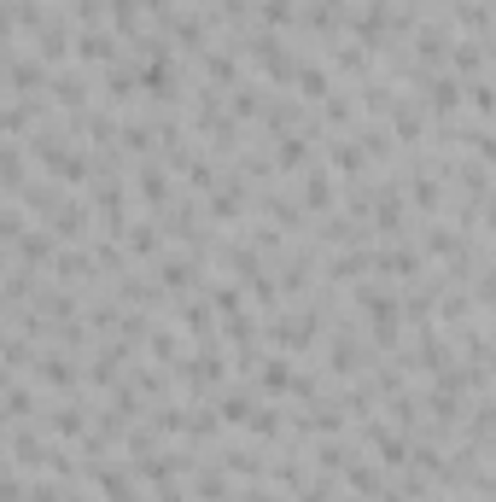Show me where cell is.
<instances>
[{
    "label": "cell",
    "mask_w": 496,
    "mask_h": 502,
    "mask_svg": "<svg viewBox=\"0 0 496 502\" xmlns=\"http://www.w3.org/2000/svg\"><path fill=\"white\" fill-rule=\"evenodd\" d=\"M35 152H41L47 176H59V181H88V158H82V152H70V146L59 141L53 129H41V134H35Z\"/></svg>",
    "instance_id": "2"
},
{
    "label": "cell",
    "mask_w": 496,
    "mask_h": 502,
    "mask_svg": "<svg viewBox=\"0 0 496 502\" xmlns=\"http://www.w3.org/2000/svg\"><path fill=\"white\" fill-rule=\"evenodd\" d=\"M198 497H205V502H228V497H234L228 479H222V468H205V473H198Z\"/></svg>",
    "instance_id": "19"
},
{
    "label": "cell",
    "mask_w": 496,
    "mask_h": 502,
    "mask_svg": "<svg viewBox=\"0 0 496 502\" xmlns=\"http://www.w3.org/2000/svg\"><path fill=\"white\" fill-rule=\"evenodd\" d=\"M0 502H23V485L6 479V473H0Z\"/></svg>",
    "instance_id": "24"
},
{
    "label": "cell",
    "mask_w": 496,
    "mask_h": 502,
    "mask_svg": "<svg viewBox=\"0 0 496 502\" xmlns=\"http://www.w3.org/2000/svg\"><path fill=\"white\" fill-rule=\"evenodd\" d=\"M316 333H321V310H298V315H275V322H269V339H275L280 351L316 345Z\"/></svg>",
    "instance_id": "3"
},
{
    "label": "cell",
    "mask_w": 496,
    "mask_h": 502,
    "mask_svg": "<svg viewBox=\"0 0 496 502\" xmlns=\"http://www.w3.org/2000/svg\"><path fill=\"white\" fill-rule=\"evenodd\" d=\"M35 369H41L47 386H77V369H70L65 357H35Z\"/></svg>",
    "instance_id": "16"
},
{
    "label": "cell",
    "mask_w": 496,
    "mask_h": 502,
    "mask_svg": "<svg viewBox=\"0 0 496 502\" xmlns=\"http://www.w3.org/2000/svg\"><path fill=\"white\" fill-rule=\"evenodd\" d=\"M292 379H298V374H292V369H287V362H280V357H269V362L257 357V391L269 386V397H280V391H287Z\"/></svg>",
    "instance_id": "8"
},
{
    "label": "cell",
    "mask_w": 496,
    "mask_h": 502,
    "mask_svg": "<svg viewBox=\"0 0 496 502\" xmlns=\"http://www.w3.org/2000/svg\"><path fill=\"white\" fill-rule=\"evenodd\" d=\"M252 415H257V403L245 397V391H228V397L216 403V421H252Z\"/></svg>",
    "instance_id": "14"
},
{
    "label": "cell",
    "mask_w": 496,
    "mask_h": 502,
    "mask_svg": "<svg viewBox=\"0 0 496 502\" xmlns=\"http://www.w3.org/2000/svg\"><path fill=\"white\" fill-rule=\"evenodd\" d=\"M6 82L18 94H30V88H41L47 82V70H41V59H12V70H6Z\"/></svg>",
    "instance_id": "10"
},
{
    "label": "cell",
    "mask_w": 496,
    "mask_h": 502,
    "mask_svg": "<svg viewBox=\"0 0 496 502\" xmlns=\"http://www.w3.org/2000/svg\"><path fill=\"white\" fill-rule=\"evenodd\" d=\"M356 310L374 322V339L380 345H397V333H403V298L386 287H356Z\"/></svg>",
    "instance_id": "1"
},
{
    "label": "cell",
    "mask_w": 496,
    "mask_h": 502,
    "mask_svg": "<svg viewBox=\"0 0 496 502\" xmlns=\"http://www.w3.org/2000/svg\"><path fill=\"white\" fill-rule=\"evenodd\" d=\"M181 322H188L198 339H216V333H210V327H216V310H210L205 298H188V304H181Z\"/></svg>",
    "instance_id": "11"
},
{
    "label": "cell",
    "mask_w": 496,
    "mask_h": 502,
    "mask_svg": "<svg viewBox=\"0 0 496 502\" xmlns=\"http://www.w3.org/2000/svg\"><path fill=\"white\" fill-rule=\"evenodd\" d=\"M234 502H280V497H269V491H240Z\"/></svg>",
    "instance_id": "25"
},
{
    "label": "cell",
    "mask_w": 496,
    "mask_h": 502,
    "mask_svg": "<svg viewBox=\"0 0 496 502\" xmlns=\"http://www.w3.org/2000/svg\"><path fill=\"white\" fill-rule=\"evenodd\" d=\"M257 18H263L269 30H287L298 18V0H257Z\"/></svg>",
    "instance_id": "13"
},
{
    "label": "cell",
    "mask_w": 496,
    "mask_h": 502,
    "mask_svg": "<svg viewBox=\"0 0 496 502\" xmlns=\"http://www.w3.org/2000/svg\"><path fill=\"white\" fill-rule=\"evenodd\" d=\"M53 100L82 105V100H88V82H82V77H53Z\"/></svg>",
    "instance_id": "20"
},
{
    "label": "cell",
    "mask_w": 496,
    "mask_h": 502,
    "mask_svg": "<svg viewBox=\"0 0 496 502\" xmlns=\"http://www.w3.org/2000/svg\"><path fill=\"white\" fill-rule=\"evenodd\" d=\"M280 169H309V134H292V141H280Z\"/></svg>",
    "instance_id": "17"
},
{
    "label": "cell",
    "mask_w": 496,
    "mask_h": 502,
    "mask_svg": "<svg viewBox=\"0 0 496 502\" xmlns=\"http://www.w3.org/2000/svg\"><path fill=\"white\" fill-rule=\"evenodd\" d=\"M363 362H368L363 339H351V333H339V339H333V351H327V369H333V374H356Z\"/></svg>",
    "instance_id": "6"
},
{
    "label": "cell",
    "mask_w": 496,
    "mask_h": 502,
    "mask_svg": "<svg viewBox=\"0 0 496 502\" xmlns=\"http://www.w3.org/2000/svg\"><path fill=\"white\" fill-rule=\"evenodd\" d=\"M12 30V6H6V0H0V35H6Z\"/></svg>",
    "instance_id": "26"
},
{
    "label": "cell",
    "mask_w": 496,
    "mask_h": 502,
    "mask_svg": "<svg viewBox=\"0 0 496 502\" xmlns=\"http://www.w3.org/2000/svg\"><path fill=\"white\" fill-rule=\"evenodd\" d=\"M18 263H35V269H41V263H53V240H47L41 228H35V234L23 228V234H18Z\"/></svg>",
    "instance_id": "9"
},
{
    "label": "cell",
    "mask_w": 496,
    "mask_h": 502,
    "mask_svg": "<svg viewBox=\"0 0 496 502\" xmlns=\"http://www.w3.org/2000/svg\"><path fill=\"white\" fill-rule=\"evenodd\" d=\"M420 263H427V257H420L415 246H380V251H368V269H374V275H391V280H420Z\"/></svg>",
    "instance_id": "4"
},
{
    "label": "cell",
    "mask_w": 496,
    "mask_h": 502,
    "mask_svg": "<svg viewBox=\"0 0 496 502\" xmlns=\"http://www.w3.org/2000/svg\"><path fill=\"white\" fill-rule=\"evenodd\" d=\"M292 82H298V94H304V100H327V70H321V65H298Z\"/></svg>",
    "instance_id": "12"
},
{
    "label": "cell",
    "mask_w": 496,
    "mask_h": 502,
    "mask_svg": "<svg viewBox=\"0 0 496 502\" xmlns=\"http://www.w3.org/2000/svg\"><path fill=\"white\" fill-rule=\"evenodd\" d=\"M141 193H146L152 211H164V205H170V181H164V169H158V158H141Z\"/></svg>",
    "instance_id": "7"
},
{
    "label": "cell",
    "mask_w": 496,
    "mask_h": 502,
    "mask_svg": "<svg viewBox=\"0 0 496 502\" xmlns=\"http://www.w3.org/2000/svg\"><path fill=\"white\" fill-rule=\"evenodd\" d=\"M59 502H82V497H59Z\"/></svg>",
    "instance_id": "27"
},
{
    "label": "cell",
    "mask_w": 496,
    "mask_h": 502,
    "mask_svg": "<svg viewBox=\"0 0 496 502\" xmlns=\"http://www.w3.org/2000/svg\"><path fill=\"white\" fill-rule=\"evenodd\" d=\"M152 357H158V362H176V333H164V327H158V333H152Z\"/></svg>",
    "instance_id": "23"
},
{
    "label": "cell",
    "mask_w": 496,
    "mask_h": 502,
    "mask_svg": "<svg viewBox=\"0 0 496 502\" xmlns=\"http://www.w3.org/2000/svg\"><path fill=\"white\" fill-rule=\"evenodd\" d=\"M0 181H6V187H23V158H18V146H0Z\"/></svg>",
    "instance_id": "21"
},
{
    "label": "cell",
    "mask_w": 496,
    "mask_h": 502,
    "mask_svg": "<svg viewBox=\"0 0 496 502\" xmlns=\"http://www.w3.org/2000/svg\"><path fill=\"white\" fill-rule=\"evenodd\" d=\"M298 205H304V211H333V176H327V169H304V181H298Z\"/></svg>",
    "instance_id": "5"
},
{
    "label": "cell",
    "mask_w": 496,
    "mask_h": 502,
    "mask_svg": "<svg viewBox=\"0 0 496 502\" xmlns=\"http://www.w3.org/2000/svg\"><path fill=\"white\" fill-rule=\"evenodd\" d=\"M77 53L82 59H117V41H111V35H77Z\"/></svg>",
    "instance_id": "18"
},
{
    "label": "cell",
    "mask_w": 496,
    "mask_h": 502,
    "mask_svg": "<svg viewBox=\"0 0 496 502\" xmlns=\"http://www.w3.org/2000/svg\"><path fill=\"white\" fill-rule=\"evenodd\" d=\"M234 117H263V94L240 88V94H234Z\"/></svg>",
    "instance_id": "22"
},
{
    "label": "cell",
    "mask_w": 496,
    "mask_h": 502,
    "mask_svg": "<svg viewBox=\"0 0 496 502\" xmlns=\"http://www.w3.org/2000/svg\"><path fill=\"white\" fill-rule=\"evenodd\" d=\"M35 35H41V53L47 59H59V53H65V47H70V30H65V23H35Z\"/></svg>",
    "instance_id": "15"
}]
</instances>
